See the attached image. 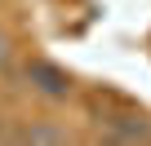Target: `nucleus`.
I'll return each instance as SVG.
<instances>
[{
	"mask_svg": "<svg viewBox=\"0 0 151 146\" xmlns=\"http://www.w3.org/2000/svg\"><path fill=\"white\" fill-rule=\"evenodd\" d=\"M107 137L111 142H151V120L147 115H120L107 124Z\"/></svg>",
	"mask_w": 151,
	"mask_h": 146,
	"instance_id": "obj_2",
	"label": "nucleus"
},
{
	"mask_svg": "<svg viewBox=\"0 0 151 146\" xmlns=\"http://www.w3.org/2000/svg\"><path fill=\"white\" fill-rule=\"evenodd\" d=\"M9 62H14V36H9L5 27H0V71H5Z\"/></svg>",
	"mask_w": 151,
	"mask_h": 146,
	"instance_id": "obj_4",
	"label": "nucleus"
},
{
	"mask_svg": "<svg viewBox=\"0 0 151 146\" xmlns=\"http://www.w3.org/2000/svg\"><path fill=\"white\" fill-rule=\"evenodd\" d=\"M9 142H71V133L58 124H22L9 133Z\"/></svg>",
	"mask_w": 151,
	"mask_h": 146,
	"instance_id": "obj_3",
	"label": "nucleus"
},
{
	"mask_svg": "<svg viewBox=\"0 0 151 146\" xmlns=\"http://www.w3.org/2000/svg\"><path fill=\"white\" fill-rule=\"evenodd\" d=\"M27 80H31V89L45 98V102H67L71 98V75L58 66V62H49V58H31L27 62Z\"/></svg>",
	"mask_w": 151,
	"mask_h": 146,
	"instance_id": "obj_1",
	"label": "nucleus"
}]
</instances>
